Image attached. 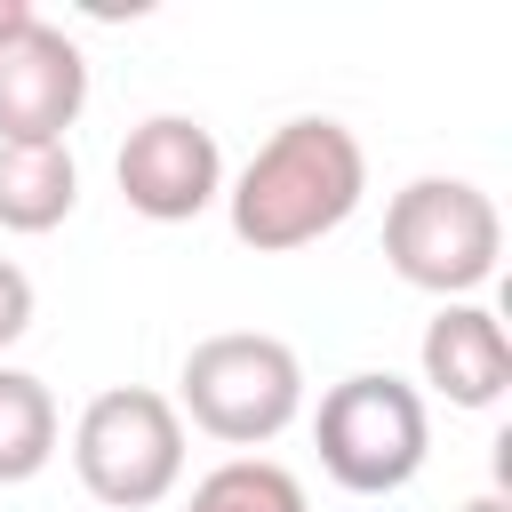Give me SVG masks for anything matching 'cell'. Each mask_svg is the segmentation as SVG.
<instances>
[{
    "label": "cell",
    "instance_id": "6da1fadb",
    "mask_svg": "<svg viewBox=\"0 0 512 512\" xmlns=\"http://www.w3.org/2000/svg\"><path fill=\"white\" fill-rule=\"evenodd\" d=\"M368 192V152L344 120L328 112H304V120H280L248 168L224 184V216H232V240L256 248V256H296L312 240H328Z\"/></svg>",
    "mask_w": 512,
    "mask_h": 512
},
{
    "label": "cell",
    "instance_id": "7a4b0ae2",
    "mask_svg": "<svg viewBox=\"0 0 512 512\" xmlns=\"http://www.w3.org/2000/svg\"><path fill=\"white\" fill-rule=\"evenodd\" d=\"M312 448H320V472L352 496H392L424 472L432 456V408L408 376L392 368H352L320 392L312 408Z\"/></svg>",
    "mask_w": 512,
    "mask_h": 512
},
{
    "label": "cell",
    "instance_id": "3957f363",
    "mask_svg": "<svg viewBox=\"0 0 512 512\" xmlns=\"http://www.w3.org/2000/svg\"><path fill=\"white\" fill-rule=\"evenodd\" d=\"M176 416H192L224 448H264L304 416V360L264 328H224L184 352Z\"/></svg>",
    "mask_w": 512,
    "mask_h": 512
},
{
    "label": "cell",
    "instance_id": "277c9868",
    "mask_svg": "<svg viewBox=\"0 0 512 512\" xmlns=\"http://www.w3.org/2000/svg\"><path fill=\"white\" fill-rule=\"evenodd\" d=\"M384 256L408 288H424L440 304H464L472 288L496 280L504 216L472 176H416L384 208Z\"/></svg>",
    "mask_w": 512,
    "mask_h": 512
},
{
    "label": "cell",
    "instance_id": "5b68a950",
    "mask_svg": "<svg viewBox=\"0 0 512 512\" xmlns=\"http://www.w3.org/2000/svg\"><path fill=\"white\" fill-rule=\"evenodd\" d=\"M72 472L112 512H152L184 480V416L152 384H112L72 424Z\"/></svg>",
    "mask_w": 512,
    "mask_h": 512
},
{
    "label": "cell",
    "instance_id": "8992f818",
    "mask_svg": "<svg viewBox=\"0 0 512 512\" xmlns=\"http://www.w3.org/2000/svg\"><path fill=\"white\" fill-rule=\"evenodd\" d=\"M120 200L144 216V224H192L224 200V152H216V128L184 120V112H152L128 128L120 160Z\"/></svg>",
    "mask_w": 512,
    "mask_h": 512
},
{
    "label": "cell",
    "instance_id": "52a82bcc",
    "mask_svg": "<svg viewBox=\"0 0 512 512\" xmlns=\"http://www.w3.org/2000/svg\"><path fill=\"white\" fill-rule=\"evenodd\" d=\"M88 112V56L48 16L16 24L0 40V144H64V128Z\"/></svg>",
    "mask_w": 512,
    "mask_h": 512
},
{
    "label": "cell",
    "instance_id": "ba28073f",
    "mask_svg": "<svg viewBox=\"0 0 512 512\" xmlns=\"http://www.w3.org/2000/svg\"><path fill=\"white\" fill-rule=\"evenodd\" d=\"M424 384L448 408H496L512 392V336L488 304H440L424 328Z\"/></svg>",
    "mask_w": 512,
    "mask_h": 512
},
{
    "label": "cell",
    "instance_id": "9c48e42d",
    "mask_svg": "<svg viewBox=\"0 0 512 512\" xmlns=\"http://www.w3.org/2000/svg\"><path fill=\"white\" fill-rule=\"evenodd\" d=\"M80 208V160L64 144H0V232H56Z\"/></svg>",
    "mask_w": 512,
    "mask_h": 512
},
{
    "label": "cell",
    "instance_id": "30bf717a",
    "mask_svg": "<svg viewBox=\"0 0 512 512\" xmlns=\"http://www.w3.org/2000/svg\"><path fill=\"white\" fill-rule=\"evenodd\" d=\"M56 392L32 368H0V488H24L56 456Z\"/></svg>",
    "mask_w": 512,
    "mask_h": 512
},
{
    "label": "cell",
    "instance_id": "8fae6325",
    "mask_svg": "<svg viewBox=\"0 0 512 512\" xmlns=\"http://www.w3.org/2000/svg\"><path fill=\"white\" fill-rule=\"evenodd\" d=\"M184 512H304V480L272 456H224L216 472L192 480Z\"/></svg>",
    "mask_w": 512,
    "mask_h": 512
},
{
    "label": "cell",
    "instance_id": "7c38bea8",
    "mask_svg": "<svg viewBox=\"0 0 512 512\" xmlns=\"http://www.w3.org/2000/svg\"><path fill=\"white\" fill-rule=\"evenodd\" d=\"M24 328H32V280H24L16 256H0V352H8Z\"/></svg>",
    "mask_w": 512,
    "mask_h": 512
},
{
    "label": "cell",
    "instance_id": "4fadbf2b",
    "mask_svg": "<svg viewBox=\"0 0 512 512\" xmlns=\"http://www.w3.org/2000/svg\"><path fill=\"white\" fill-rule=\"evenodd\" d=\"M32 16H40V8H32V0H0V40H8V32H16V24H32Z\"/></svg>",
    "mask_w": 512,
    "mask_h": 512
},
{
    "label": "cell",
    "instance_id": "5bb4252c",
    "mask_svg": "<svg viewBox=\"0 0 512 512\" xmlns=\"http://www.w3.org/2000/svg\"><path fill=\"white\" fill-rule=\"evenodd\" d=\"M464 512H512V504H504V488H488V496H472Z\"/></svg>",
    "mask_w": 512,
    "mask_h": 512
}]
</instances>
